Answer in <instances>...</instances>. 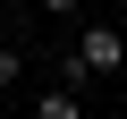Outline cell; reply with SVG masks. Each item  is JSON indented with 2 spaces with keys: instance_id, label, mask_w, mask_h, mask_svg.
Here are the masks:
<instances>
[{
  "instance_id": "6da1fadb",
  "label": "cell",
  "mask_w": 127,
  "mask_h": 119,
  "mask_svg": "<svg viewBox=\"0 0 127 119\" xmlns=\"http://www.w3.org/2000/svg\"><path fill=\"white\" fill-rule=\"evenodd\" d=\"M76 60H85L93 77H110V68H127V34L119 26H85L76 34Z\"/></svg>"
},
{
  "instance_id": "7a4b0ae2",
  "label": "cell",
  "mask_w": 127,
  "mask_h": 119,
  "mask_svg": "<svg viewBox=\"0 0 127 119\" xmlns=\"http://www.w3.org/2000/svg\"><path fill=\"white\" fill-rule=\"evenodd\" d=\"M34 119H85V102L59 85V94H42V102H34Z\"/></svg>"
},
{
  "instance_id": "3957f363",
  "label": "cell",
  "mask_w": 127,
  "mask_h": 119,
  "mask_svg": "<svg viewBox=\"0 0 127 119\" xmlns=\"http://www.w3.org/2000/svg\"><path fill=\"white\" fill-rule=\"evenodd\" d=\"M17 77H26V51H17V43H0V94H9Z\"/></svg>"
},
{
  "instance_id": "277c9868",
  "label": "cell",
  "mask_w": 127,
  "mask_h": 119,
  "mask_svg": "<svg viewBox=\"0 0 127 119\" xmlns=\"http://www.w3.org/2000/svg\"><path fill=\"white\" fill-rule=\"evenodd\" d=\"M34 9H42V17H76L85 0H34Z\"/></svg>"
}]
</instances>
